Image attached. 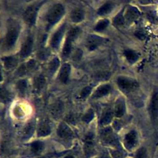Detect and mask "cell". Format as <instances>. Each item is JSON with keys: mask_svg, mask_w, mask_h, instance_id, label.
Wrapping results in <instances>:
<instances>
[{"mask_svg": "<svg viewBox=\"0 0 158 158\" xmlns=\"http://www.w3.org/2000/svg\"><path fill=\"white\" fill-rule=\"evenodd\" d=\"M114 5L112 2H106L102 4L98 9V14L99 15H105L109 14L114 9Z\"/></svg>", "mask_w": 158, "mask_h": 158, "instance_id": "obj_19", "label": "cell"}, {"mask_svg": "<svg viewBox=\"0 0 158 158\" xmlns=\"http://www.w3.org/2000/svg\"><path fill=\"white\" fill-rule=\"evenodd\" d=\"M43 2V1L35 2L26 9L23 14V19L28 25L31 26L35 24L39 9Z\"/></svg>", "mask_w": 158, "mask_h": 158, "instance_id": "obj_3", "label": "cell"}, {"mask_svg": "<svg viewBox=\"0 0 158 158\" xmlns=\"http://www.w3.org/2000/svg\"><path fill=\"white\" fill-rule=\"evenodd\" d=\"M17 89L20 94H24L27 88V83L25 80H20L17 81L16 85Z\"/></svg>", "mask_w": 158, "mask_h": 158, "instance_id": "obj_30", "label": "cell"}, {"mask_svg": "<svg viewBox=\"0 0 158 158\" xmlns=\"http://www.w3.org/2000/svg\"><path fill=\"white\" fill-rule=\"evenodd\" d=\"M135 158H146V152L145 149L142 148L138 150L135 154Z\"/></svg>", "mask_w": 158, "mask_h": 158, "instance_id": "obj_34", "label": "cell"}, {"mask_svg": "<svg viewBox=\"0 0 158 158\" xmlns=\"http://www.w3.org/2000/svg\"><path fill=\"white\" fill-rule=\"evenodd\" d=\"M105 41V39L94 35H89L86 40V47L89 51L96 49Z\"/></svg>", "mask_w": 158, "mask_h": 158, "instance_id": "obj_9", "label": "cell"}, {"mask_svg": "<svg viewBox=\"0 0 158 158\" xmlns=\"http://www.w3.org/2000/svg\"><path fill=\"white\" fill-rule=\"evenodd\" d=\"M125 112V104L122 99H117L114 108V114L117 117H121Z\"/></svg>", "mask_w": 158, "mask_h": 158, "instance_id": "obj_21", "label": "cell"}, {"mask_svg": "<svg viewBox=\"0 0 158 158\" xmlns=\"http://www.w3.org/2000/svg\"><path fill=\"white\" fill-rule=\"evenodd\" d=\"M124 55L127 60L131 64L134 63L138 59V54L131 49H126L124 51Z\"/></svg>", "mask_w": 158, "mask_h": 158, "instance_id": "obj_27", "label": "cell"}, {"mask_svg": "<svg viewBox=\"0 0 158 158\" xmlns=\"http://www.w3.org/2000/svg\"><path fill=\"white\" fill-rule=\"evenodd\" d=\"M117 83L119 88L124 92H130L135 90L138 86V83L133 79L120 76L117 79Z\"/></svg>", "mask_w": 158, "mask_h": 158, "instance_id": "obj_4", "label": "cell"}, {"mask_svg": "<svg viewBox=\"0 0 158 158\" xmlns=\"http://www.w3.org/2000/svg\"><path fill=\"white\" fill-rule=\"evenodd\" d=\"M109 23V21L107 19H102L99 20L94 27V30L98 32L102 31L104 30Z\"/></svg>", "mask_w": 158, "mask_h": 158, "instance_id": "obj_29", "label": "cell"}, {"mask_svg": "<svg viewBox=\"0 0 158 158\" xmlns=\"http://www.w3.org/2000/svg\"><path fill=\"white\" fill-rule=\"evenodd\" d=\"M51 132V128L50 125L44 122L41 123L37 128V136L38 137H45L48 136Z\"/></svg>", "mask_w": 158, "mask_h": 158, "instance_id": "obj_16", "label": "cell"}, {"mask_svg": "<svg viewBox=\"0 0 158 158\" xmlns=\"http://www.w3.org/2000/svg\"><path fill=\"white\" fill-rule=\"evenodd\" d=\"M85 13L82 9L77 7L73 9L70 14V19L72 22L75 23H78L81 22L84 19Z\"/></svg>", "mask_w": 158, "mask_h": 158, "instance_id": "obj_17", "label": "cell"}, {"mask_svg": "<svg viewBox=\"0 0 158 158\" xmlns=\"http://www.w3.org/2000/svg\"><path fill=\"white\" fill-rule=\"evenodd\" d=\"M65 30V24H62L52 35L51 39V46L53 49H57L62 41Z\"/></svg>", "mask_w": 158, "mask_h": 158, "instance_id": "obj_10", "label": "cell"}, {"mask_svg": "<svg viewBox=\"0 0 158 158\" xmlns=\"http://www.w3.org/2000/svg\"><path fill=\"white\" fill-rule=\"evenodd\" d=\"M91 90H92V88L91 87L89 86H87L86 87H85L81 91L80 93V96L82 98H85L86 97L88 96V95L91 93Z\"/></svg>", "mask_w": 158, "mask_h": 158, "instance_id": "obj_33", "label": "cell"}, {"mask_svg": "<svg viewBox=\"0 0 158 158\" xmlns=\"http://www.w3.org/2000/svg\"><path fill=\"white\" fill-rule=\"evenodd\" d=\"M19 30L16 25H10L6 33L4 43L7 49H10L15 45L19 36Z\"/></svg>", "mask_w": 158, "mask_h": 158, "instance_id": "obj_5", "label": "cell"}, {"mask_svg": "<svg viewBox=\"0 0 158 158\" xmlns=\"http://www.w3.org/2000/svg\"><path fill=\"white\" fill-rule=\"evenodd\" d=\"M138 142L137 134L135 131L131 130L127 133L124 138V146L128 150L133 149Z\"/></svg>", "mask_w": 158, "mask_h": 158, "instance_id": "obj_11", "label": "cell"}, {"mask_svg": "<svg viewBox=\"0 0 158 158\" xmlns=\"http://www.w3.org/2000/svg\"><path fill=\"white\" fill-rule=\"evenodd\" d=\"M81 31L79 27H75L70 29L69 31L66 40L64 43V45L62 51V55L63 57H67L71 52L72 48V43L78 36Z\"/></svg>", "mask_w": 158, "mask_h": 158, "instance_id": "obj_2", "label": "cell"}, {"mask_svg": "<svg viewBox=\"0 0 158 158\" xmlns=\"http://www.w3.org/2000/svg\"><path fill=\"white\" fill-rule=\"evenodd\" d=\"M44 143L41 141H35L30 144V151L35 155H40L44 150Z\"/></svg>", "mask_w": 158, "mask_h": 158, "instance_id": "obj_18", "label": "cell"}, {"mask_svg": "<svg viewBox=\"0 0 158 158\" xmlns=\"http://www.w3.org/2000/svg\"><path fill=\"white\" fill-rule=\"evenodd\" d=\"M59 64H60L59 59L57 57L54 58L50 62V63L49 64V67H48L49 72L51 75L54 74L56 72V70H57V69H58V67L59 66Z\"/></svg>", "mask_w": 158, "mask_h": 158, "instance_id": "obj_28", "label": "cell"}, {"mask_svg": "<svg viewBox=\"0 0 158 158\" xmlns=\"http://www.w3.org/2000/svg\"><path fill=\"white\" fill-rule=\"evenodd\" d=\"M111 90V87L109 85L106 84L99 86L94 92L93 94V98H100L108 94Z\"/></svg>", "mask_w": 158, "mask_h": 158, "instance_id": "obj_15", "label": "cell"}, {"mask_svg": "<svg viewBox=\"0 0 158 158\" xmlns=\"http://www.w3.org/2000/svg\"><path fill=\"white\" fill-rule=\"evenodd\" d=\"M101 138L105 143L115 146L117 144V140L110 127H106L101 133Z\"/></svg>", "mask_w": 158, "mask_h": 158, "instance_id": "obj_6", "label": "cell"}, {"mask_svg": "<svg viewBox=\"0 0 158 158\" xmlns=\"http://www.w3.org/2000/svg\"><path fill=\"white\" fill-rule=\"evenodd\" d=\"M94 135L92 133H88L85 137L83 149L87 156H93L94 154Z\"/></svg>", "mask_w": 158, "mask_h": 158, "instance_id": "obj_7", "label": "cell"}, {"mask_svg": "<svg viewBox=\"0 0 158 158\" xmlns=\"http://www.w3.org/2000/svg\"><path fill=\"white\" fill-rule=\"evenodd\" d=\"M64 158H75V157L73 156L72 155H67V156H65Z\"/></svg>", "mask_w": 158, "mask_h": 158, "instance_id": "obj_38", "label": "cell"}, {"mask_svg": "<svg viewBox=\"0 0 158 158\" xmlns=\"http://www.w3.org/2000/svg\"><path fill=\"white\" fill-rule=\"evenodd\" d=\"M4 60V65L6 69L9 70L14 68L18 63L17 59L12 56H9V57H6L3 59Z\"/></svg>", "mask_w": 158, "mask_h": 158, "instance_id": "obj_23", "label": "cell"}, {"mask_svg": "<svg viewBox=\"0 0 158 158\" xmlns=\"http://www.w3.org/2000/svg\"><path fill=\"white\" fill-rule=\"evenodd\" d=\"M33 45V38L31 36H28V37L26 38L25 40L23 43L20 49V53L22 57L25 58L30 54L32 51Z\"/></svg>", "mask_w": 158, "mask_h": 158, "instance_id": "obj_12", "label": "cell"}, {"mask_svg": "<svg viewBox=\"0 0 158 158\" xmlns=\"http://www.w3.org/2000/svg\"><path fill=\"white\" fill-rule=\"evenodd\" d=\"M63 105L60 101H57L51 107V112L54 116H59L62 111Z\"/></svg>", "mask_w": 158, "mask_h": 158, "instance_id": "obj_25", "label": "cell"}, {"mask_svg": "<svg viewBox=\"0 0 158 158\" xmlns=\"http://www.w3.org/2000/svg\"><path fill=\"white\" fill-rule=\"evenodd\" d=\"M64 12L65 9L62 4L57 3L53 5L49 9L46 16L48 28H50L52 26L57 23L63 17Z\"/></svg>", "mask_w": 158, "mask_h": 158, "instance_id": "obj_1", "label": "cell"}, {"mask_svg": "<svg viewBox=\"0 0 158 158\" xmlns=\"http://www.w3.org/2000/svg\"><path fill=\"white\" fill-rule=\"evenodd\" d=\"M113 118L112 112L110 110H105L101 117L100 123L101 125H106L110 123Z\"/></svg>", "mask_w": 158, "mask_h": 158, "instance_id": "obj_22", "label": "cell"}, {"mask_svg": "<svg viewBox=\"0 0 158 158\" xmlns=\"http://www.w3.org/2000/svg\"><path fill=\"white\" fill-rule=\"evenodd\" d=\"M149 109L152 118L156 120L158 117V91H155L152 96Z\"/></svg>", "mask_w": 158, "mask_h": 158, "instance_id": "obj_13", "label": "cell"}, {"mask_svg": "<svg viewBox=\"0 0 158 158\" xmlns=\"http://www.w3.org/2000/svg\"><path fill=\"white\" fill-rule=\"evenodd\" d=\"M112 158H123V154L118 150H114L111 151L110 153Z\"/></svg>", "mask_w": 158, "mask_h": 158, "instance_id": "obj_37", "label": "cell"}, {"mask_svg": "<svg viewBox=\"0 0 158 158\" xmlns=\"http://www.w3.org/2000/svg\"><path fill=\"white\" fill-rule=\"evenodd\" d=\"M124 18L122 15V14L120 12L118 14L114 19V23L115 25L120 26L124 24Z\"/></svg>", "mask_w": 158, "mask_h": 158, "instance_id": "obj_32", "label": "cell"}, {"mask_svg": "<svg viewBox=\"0 0 158 158\" xmlns=\"http://www.w3.org/2000/svg\"><path fill=\"white\" fill-rule=\"evenodd\" d=\"M94 112L92 109H89L87 110V112L84 114V115L82 117V120L83 122H85L86 123H89L94 118Z\"/></svg>", "mask_w": 158, "mask_h": 158, "instance_id": "obj_31", "label": "cell"}, {"mask_svg": "<svg viewBox=\"0 0 158 158\" xmlns=\"http://www.w3.org/2000/svg\"><path fill=\"white\" fill-rule=\"evenodd\" d=\"M94 158H109V157L107 156H100L96 157Z\"/></svg>", "mask_w": 158, "mask_h": 158, "instance_id": "obj_39", "label": "cell"}, {"mask_svg": "<svg viewBox=\"0 0 158 158\" xmlns=\"http://www.w3.org/2000/svg\"><path fill=\"white\" fill-rule=\"evenodd\" d=\"M83 52L80 49H77L73 54V60H79L82 56Z\"/></svg>", "mask_w": 158, "mask_h": 158, "instance_id": "obj_36", "label": "cell"}, {"mask_svg": "<svg viewBox=\"0 0 158 158\" xmlns=\"http://www.w3.org/2000/svg\"><path fill=\"white\" fill-rule=\"evenodd\" d=\"M35 131V123L30 122L28 123L25 127L23 131V138L24 139H28L30 138Z\"/></svg>", "mask_w": 158, "mask_h": 158, "instance_id": "obj_20", "label": "cell"}, {"mask_svg": "<svg viewBox=\"0 0 158 158\" xmlns=\"http://www.w3.org/2000/svg\"><path fill=\"white\" fill-rule=\"evenodd\" d=\"M45 83H46V79L42 75H40L36 77L34 79V83H33L34 88L37 91H40L43 89Z\"/></svg>", "mask_w": 158, "mask_h": 158, "instance_id": "obj_24", "label": "cell"}, {"mask_svg": "<svg viewBox=\"0 0 158 158\" xmlns=\"http://www.w3.org/2000/svg\"><path fill=\"white\" fill-rule=\"evenodd\" d=\"M70 70H71V67L69 64L65 63L62 65V66L61 67V69L59 72V78L61 82L64 83H67L70 73Z\"/></svg>", "mask_w": 158, "mask_h": 158, "instance_id": "obj_14", "label": "cell"}, {"mask_svg": "<svg viewBox=\"0 0 158 158\" xmlns=\"http://www.w3.org/2000/svg\"><path fill=\"white\" fill-rule=\"evenodd\" d=\"M58 136L64 140H70L73 138V132L65 123H60L57 129Z\"/></svg>", "mask_w": 158, "mask_h": 158, "instance_id": "obj_8", "label": "cell"}, {"mask_svg": "<svg viewBox=\"0 0 158 158\" xmlns=\"http://www.w3.org/2000/svg\"><path fill=\"white\" fill-rule=\"evenodd\" d=\"M139 15L138 10L132 7H129L125 12V18L128 20H134L138 18Z\"/></svg>", "mask_w": 158, "mask_h": 158, "instance_id": "obj_26", "label": "cell"}, {"mask_svg": "<svg viewBox=\"0 0 158 158\" xmlns=\"http://www.w3.org/2000/svg\"><path fill=\"white\" fill-rule=\"evenodd\" d=\"M1 100L4 101V102H6V101L9 100V93L5 89H1Z\"/></svg>", "mask_w": 158, "mask_h": 158, "instance_id": "obj_35", "label": "cell"}]
</instances>
